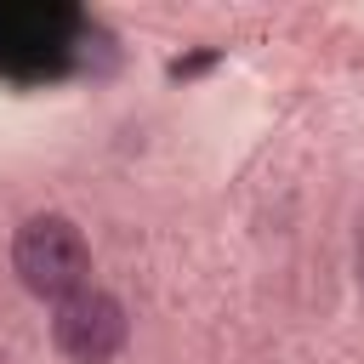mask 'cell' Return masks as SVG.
I'll return each instance as SVG.
<instances>
[{
	"mask_svg": "<svg viewBox=\"0 0 364 364\" xmlns=\"http://www.w3.org/2000/svg\"><path fill=\"white\" fill-rule=\"evenodd\" d=\"M125 336H131V318L108 290H80L51 313V347L68 364H108L125 347Z\"/></svg>",
	"mask_w": 364,
	"mask_h": 364,
	"instance_id": "7a4b0ae2",
	"label": "cell"
},
{
	"mask_svg": "<svg viewBox=\"0 0 364 364\" xmlns=\"http://www.w3.org/2000/svg\"><path fill=\"white\" fill-rule=\"evenodd\" d=\"M11 273H17V284L28 296H40V301L57 307V301L91 290V245H85V233L68 216L40 210L11 239Z\"/></svg>",
	"mask_w": 364,
	"mask_h": 364,
	"instance_id": "6da1fadb",
	"label": "cell"
}]
</instances>
